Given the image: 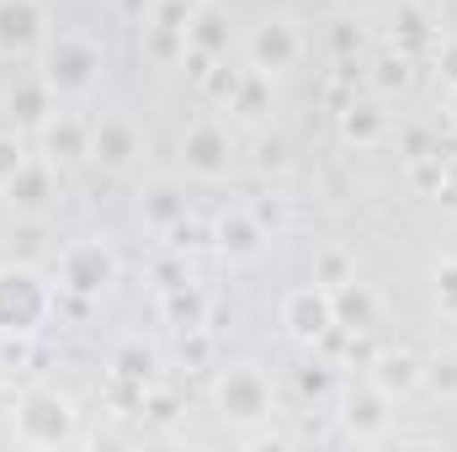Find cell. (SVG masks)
<instances>
[{
  "label": "cell",
  "instance_id": "6da1fadb",
  "mask_svg": "<svg viewBox=\"0 0 457 452\" xmlns=\"http://www.w3.org/2000/svg\"><path fill=\"white\" fill-rule=\"evenodd\" d=\"M54 314V288L32 261H5L0 266V336L32 340Z\"/></svg>",
  "mask_w": 457,
  "mask_h": 452
},
{
  "label": "cell",
  "instance_id": "7a4b0ae2",
  "mask_svg": "<svg viewBox=\"0 0 457 452\" xmlns=\"http://www.w3.org/2000/svg\"><path fill=\"white\" fill-rule=\"evenodd\" d=\"M80 431V410L59 389H27L11 405V437L21 448H64Z\"/></svg>",
  "mask_w": 457,
  "mask_h": 452
},
{
  "label": "cell",
  "instance_id": "3957f363",
  "mask_svg": "<svg viewBox=\"0 0 457 452\" xmlns=\"http://www.w3.org/2000/svg\"><path fill=\"white\" fill-rule=\"evenodd\" d=\"M117 277H122V266H117V250L107 239H70L59 250V293H70L80 304L107 298Z\"/></svg>",
  "mask_w": 457,
  "mask_h": 452
},
{
  "label": "cell",
  "instance_id": "277c9868",
  "mask_svg": "<svg viewBox=\"0 0 457 452\" xmlns=\"http://www.w3.org/2000/svg\"><path fill=\"white\" fill-rule=\"evenodd\" d=\"M96 75H102V48L91 38L64 32V38L43 43V86L54 96H86L96 86Z\"/></svg>",
  "mask_w": 457,
  "mask_h": 452
},
{
  "label": "cell",
  "instance_id": "5b68a950",
  "mask_svg": "<svg viewBox=\"0 0 457 452\" xmlns=\"http://www.w3.org/2000/svg\"><path fill=\"white\" fill-rule=\"evenodd\" d=\"M213 405H219V415L228 426H255V421L271 415L277 394H271V378L255 362H234V367H224V378L213 389Z\"/></svg>",
  "mask_w": 457,
  "mask_h": 452
},
{
  "label": "cell",
  "instance_id": "8992f818",
  "mask_svg": "<svg viewBox=\"0 0 457 452\" xmlns=\"http://www.w3.org/2000/svg\"><path fill=\"white\" fill-rule=\"evenodd\" d=\"M277 320H282L287 340H298V346H320V340L336 331V298H330L325 282H303V288H293V293L282 298Z\"/></svg>",
  "mask_w": 457,
  "mask_h": 452
},
{
  "label": "cell",
  "instance_id": "52a82bcc",
  "mask_svg": "<svg viewBox=\"0 0 457 452\" xmlns=\"http://www.w3.org/2000/svg\"><path fill=\"white\" fill-rule=\"evenodd\" d=\"M228 165H234V133L219 117H197L181 133V171L197 181H224Z\"/></svg>",
  "mask_w": 457,
  "mask_h": 452
},
{
  "label": "cell",
  "instance_id": "ba28073f",
  "mask_svg": "<svg viewBox=\"0 0 457 452\" xmlns=\"http://www.w3.org/2000/svg\"><path fill=\"white\" fill-rule=\"evenodd\" d=\"M245 54H250V70L261 75H282L303 59V32L293 16H261L245 38Z\"/></svg>",
  "mask_w": 457,
  "mask_h": 452
},
{
  "label": "cell",
  "instance_id": "9c48e42d",
  "mask_svg": "<svg viewBox=\"0 0 457 452\" xmlns=\"http://www.w3.org/2000/svg\"><path fill=\"white\" fill-rule=\"evenodd\" d=\"M394 426V399L367 378V383H351L341 394V431L351 442H383Z\"/></svg>",
  "mask_w": 457,
  "mask_h": 452
},
{
  "label": "cell",
  "instance_id": "30bf717a",
  "mask_svg": "<svg viewBox=\"0 0 457 452\" xmlns=\"http://www.w3.org/2000/svg\"><path fill=\"white\" fill-rule=\"evenodd\" d=\"M112 394L122 405H144V394L154 389V378H160V351L149 346V340H122L112 351Z\"/></svg>",
  "mask_w": 457,
  "mask_h": 452
},
{
  "label": "cell",
  "instance_id": "8fae6325",
  "mask_svg": "<svg viewBox=\"0 0 457 452\" xmlns=\"http://www.w3.org/2000/svg\"><path fill=\"white\" fill-rule=\"evenodd\" d=\"M144 155V128L128 113H107L91 122V160L102 171H128Z\"/></svg>",
  "mask_w": 457,
  "mask_h": 452
},
{
  "label": "cell",
  "instance_id": "7c38bea8",
  "mask_svg": "<svg viewBox=\"0 0 457 452\" xmlns=\"http://www.w3.org/2000/svg\"><path fill=\"white\" fill-rule=\"evenodd\" d=\"M43 43H48L43 0H0V54L5 59H27Z\"/></svg>",
  "mask_w": 457,
  "mask_h": 452
},
{
  "label": "cell",
  "instance_id": "4fadbf2b",
  "mask_svg": "<svg viewBox=\"0 0 457 452\" xmlns=\"http://www.w3.org/2000/svg\"><path fill=\"white\" fill-rule=\"evenodd\" d=\"M228 48H234V27H228V11L224 5H197L192 16H187V54H192V75H203L208 64H219L228 59Z\"/></svg>",
  "mask_w": 457,
  "mask_h": 452
},
{
  "label": "cell",
  "instance_id": "5bb4252c",
  "mask_svg": "<svg viewBox=\"0 0 457 452\" xmlns=\"http://www.w3.org/2000/svg\"><path fill=\"white\" fill-rule=\"evenodd\" d=\"M0 197L11 203L16 219H37V213L54 203V160H27V165L0 187Z\"/></svg>",
  "mask_w": 457,
  "mask_h": 452
},
{
  "label": "cell",
  "instance_id": "9a60e30c",
  "mask_svg": "<svg viewBox=\"0 0 457 452\" xmlns=\"http://www.w3.org/2000/svg\"><path fill=\"white\" fill-rule=\"evenodd\" d=\"M5 117L16 133H43V122L54 117V91L43 86V75H21L5 86Z\"/></svg>",
  "mask_w": 457,
  "mask_h": 452
},
{
  "label": "cell",
  "instance_id": "2e32d148",
  "mask_svg": "<svg viewBox=\"0 0 457 452\" xmlns=\"http://www.w3.org/2000/svg\"><path fill=\"white\" fill-rule=\"evenodd\" d=\"M213 245L224 250L228 261H255L266 250V224L250 208H228V213L213 219Z\"/></svg>",
  "mask_w": 457,
  "mask_h": 452
},
{
  "label": "cell",
  "instance_id": "e0dca14e",
  "mask_svg": "<svg viewBox=\"0 0 457 452\" xmlns=\"http://www.w3.org/2000/svg\"><path fill=\"white\" fill-rule=\"evenodd\" d=\"M394 117L383 107V96H361V102H345L341 107V138L351 149H378L388 138Z\"/></svg>",
  "mask_w": 457,
  "mask_h": 452
},
{
  "label": "cell",
  "instance_id": "ac0fdd59",
  "mask_svg": "<svg viewBox=\"0 0 457 452\" xmlns=\"http://www.w3.org/2000/svg\"><path fill=\"white\" fill-rule=\"evenodd\" d=\"M43 155L54 160V165H80V160H91V122H80V117L59 113L43 122Z\"/></svg>",
  "mask_w": 457,
  "mask_h": 452
},
{
  "label": "cell",
  "instance_id": "d6986e66",
  "mask_svg": "<svg viewBox=\"0 0 457 452\" xmlns=\"http://www.w3.org/2000/svg\"><path fill=\"white\" fill-rule=\"evenodd\" d=\"M420 372H426V356H415V351H404V346L372 356V383H378L388 399L415 394V389H420Z\"/></svg>",
  "mask_w": 457,
  "mask_h": 452
},
{
  "label": "cell",
  "instance_id": "ffe728a7",
  "mask_svg": "<svg viewBox=\"0 0 457 452\" xmlns=\"http://www.w3.org/2000/svg\"><path fill=\"white\" fill-rule=\"evenodd\" d=\"M336 298V331H351V336H367L378 325V293L356 277H345L341 288H330Z\"/></svg>",
  "mask_w": 457,
  "mask_h": 452
},
{
  "label": "cell",
  "instance_id": "44dd1931",
  "mask_svg": "<svg viewBox=\"0 0 457 452\" xmlns=\"http://www.w3.org/2000/svg\"><path fill=\"white\" fill-rule=\"evenodd\" d=\"M138 219L154 229V234H170L181 219H192V213H187V192H181L176 181H149V187L138 192Z\"/></svg>",
  "mask_w": 457,
  "mask_h": 452
},
{
  "label": "cell",
  "instance_id": "7402d4cb",
  "mask_svg": "<svg viewBox=\"0 0 457 452\" xmlns=\"http://www.w3.org/2000/svg\"><path fill=\"white\" fill-rule=\"evenodd\" d=\"M160 309H165V320L176 325V331H203L208 325V298L181 277V282H170L165 288V298H160Z\"/></svg>",
  "mask_w": 457,
  "mask_h": 452
},
{
  "label": "cell",
  "instance_id": "603a6c76",
  "mask_svg": "<svg viewBox=\"0 0 457 452\" xmlns=\"http://www.w3.org/2000/svg\"><path fill=\"white\" fill-rule=\"evenodd\" d=\"M245 75H250V70H239L234 59H219V64H208V70L197 75V86L208 91V102H219V107H228V102L239 96V86H245Z\"/></svg>",
  "mask_w": 457,
  "mask_h": 452
},
{
  "label": "cell",
  "instance_id": "cb8c5ba5",
  "mask_svg": "<svg viewBox=\"0 0 457 452\" xmlns=\"http://www.w3.org/2000/svg\"><path fill=\"white\" fill-rule=\"evenodd\" d=\"M271 75H261V70H250L245 75V86H239V96L228 102V113H239V117H250V122H261V117L271 113V86H266Z\"/></svg>",
  "mask_w": 457,
  "mask_h": 452
},
{
  "label": "cell",
  "instance_id": "d4e9b609",
  "mask_svg": "<svg viewBox=\"0 0 457 452\" xmlns=\"http://www.w3.org/2000/svg\"><path fill=\"white\" fill-rule=\"evenodd\" d=\"M420 389H431V394H442V399H457V351H436V356H426Z\"/></svg>",
  "mask_w": 457,
  "mask_h": 452
},
{
  "label": "cell",
  "instance_id": "484cf974",
  "mask_svg": "<svg viewBox=\"0 0 457 452\" xmlns=\"http://www.w3.org/2000/svg\"><path fill=\"white\" fill-rule=\"evenodd\" d=\"M410 86V54L399 48V54H383L378 64H372V91L378 96H394V91H404Z\"/></svg>",
  "mask_w": 457,
  "mask_h": 452
},
{
  "label": "cell",
  "instance_id": "4316f807",
  "mask_svg": "<svg viewBox=\"0 0 457 452\" xmlns=\"http://www.w3.org/2000/svg\"><path fill=\"white\" fill-rule=\"evenodd\" d=\"M431 298H436V309L457 320V255L453 261H436V272H431Z\"/></svg>",
  "mask_w": 457,
  "mask_h": 452
},
{
  "label": "cell",
  "instance_id": "83f0119b",
  "mask_svg": "<svg viewBox=\"0 0 457 452\" xmlns=\"http://www.w3.org/2000/svg\"><path fill=\"white\" fill-rule=\"evenodd\" d=\"M345 277H356V261H351L345 250H320V261H314V282L341 288Z\"/></svg>",
  "mask_w": 457,
  "mask_h": 452
},
{
  "label": "cell",
  "instance_id": "f1b7e54d",
  "mask_svg": "<svg viewBox=\"0 0 457 452\" xmlns=\"http://www.w3.org/2000/svg\"><path fill=\"white\" fill-rule=\"evenodd\" d=\"M27 160H32V155H27V144H21V133H16V128H0V187H5Z\"/></svg>",
  "mask_w": 457,
  "mask_h": 452
},
{
  "label": "cell",
  "instance_id": "f546056e",
  "mask_svg": "<svg viewBox=\"0 0 457 452\" xmlns=\"http://www.w3.org/2000/svg\"><path fill=\"white\" fill-rule=\"evenodd\" d=\"M43 255V229L37 219H21V229L11 234V261H37Z\"/></svg>",
  "mask_w": 457,
  "mask_h": 452
},
{
  "label": "cell",
  "instance_id": "4dcf8cb0",
  "mask_svg": "<svg viewBox=\"0 0 457 452\" xmlns=\"http://www.w3.org/2000/svg\"><path fill=\"white\" fill-rule=\"evenodd\" d=\"M298 389H303V399H330V389H336V378H330V367H320V362H309V367H298Z\"/></svg>",
  "mask_w": 457,
  "mask_h": 452
},
{
  "label": "cell",
  "instance_id": "1f68e13d",
  "mask_svg": "<svg viewBox=\"0 0 457 452\" xmlns=\"http://www.w3.org/2000/svg\"><path fill=\"white\" fill-rule=\"evenodd\" d=\"M144 415H149V421H160V426H165V421H176V394L149 389V394H144Z\"/></svg>",
  "mask_w": 457,
  "mask_h": 452
},
{
  "label": "cell",
  "instance_id": "d6a6232c",
  "mask_svg": "<svg viewBox=\"0 0 457 452\" xmlns=\"http://www.w3.org/2000/svg\"><path fill=\"white\" fill-rule=\"evenodd\" d=\"M330 48H336L341 59H351V54L361 48V27H356V21H336V27H330Z\"/></svg>",
  "mask_w": 457,
  "mask_h": 452
},
{
  "label": "cell",
  "instance_id": "836d02e7",
  "mask_svg": "<svg viewBox=\"0 0 457 452\" xmlns=\"http://www.w3.org/2000/svg\"><path fill=\"white\" fill-rule=\"evenodd\" d=\"M436 75H442L447 91H457V38H447V43L436 48Z\"/></svg>",
  "mask_w": 457,
  "mask_h": 452
},
{
  "label": "cell",
  "instance_id": "e575fe53",
  "mask_svg": "<svg viewBox=\"0 0 457 452\" xmlns=\"http://www.w3.org/2000/svg\"><path fill=\"white\" fill-rule=\"evenodd\" d=\"M399 32H404V43H426V16L410 5V11H399Z\"/></svg>",
  "mask_w": 457,
  "mask_h": 452
},
{
  "label": "cell",
  "instance_id": "d590c367",
  "mask_svg": "<svg viewBox=\"0 0 457 452\" xmlns=\"http://www.w3.org/2000/svg\"><path fill=\"white\" fill-rule=\"evenodd\" d=\"M442 197L457 203V155H442Z\"/></svg>",
  "mask_w": 457,
  "mask_h": 452
},
{
  "label": "cell",
  "instance_id": "8d00e7d4",
  "mask_svg": "<svg viewBox=\"0 0 457 452\" xmlns=\"http://www.w3.org/2000/svg\"><path fill=\"white\" fill-rule=\"evenodd\" d=\"M282 165H287V149H282L277 138H271V144H261V171H282Z\"/></svg>",
  "mask_w": 457,
  "mask_h": 452
},
{
  "label": "cell",
  "instance_id": "74e56055",
  "mask_svg": "<svg viewBox=\"0 0 457 452\" xmlns=\"http://www.w3.org/2000/svg\"><path fill=\"white\" fill-rule=\"evenodd\" d=\"M447 113H453V128H457V91H453V102H447Z\"/></svg>",
  "mask_w": 457,
  "mask_h": 452
},
{
  "label": "cell",
  "instance_id": "f35d334b",
  "mask_svg": "<svg viewBox=\"0 0 457 452\" xmlns=\"http://www.w3.org/2000/svg\"><path fill=\"white\" fill-rule=\"evenodd\" d=\"M0 410H5V378H0Z\"/></svg>",
  "mask_w": 457,
  "mask_h": 452
},
{
  "label": "cell",
  "instance_id": "ab89813d",
  "mask_svg": "<svg viewBox=\"0 0 457 452\" xmlns=\"http://www.w3.org/2000/svg\"><path fill=\"white\" fill-rule=\"evenodd\" d=\"M345 5H356V11H361V5H372V0H345Z\"/></svg>",
  "mask_w": 457,
  "mask_h": 452
}]
</instances>
